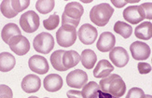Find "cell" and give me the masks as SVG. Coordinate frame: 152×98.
<instances>
[{
  "mask_svg": "<svg viewBox=\"0 0 152 98\" xmlns=\"http://www.w3.org/2000/svg\"><path fill=\"white\" fill-rule=\"evenodd\" d=\"M99 87L103 93L109 94L115 97H121L126 91V84L118 74H112L104 78L99 82Z\"/></svg>",
  "mask_w": 152,
  "mask_h": 98,
  "instance_id": "obj_1",
  "label": "cell"
},
{
  "mask_svg": "<svg viewBox=\"0 0 152 98\" xmlns=\"http://www.w3.org/2000/svg\"><path fill=\"white\" fill-rule=\"evenodd\" d=\"M114 13V9L107 3H101L94 6L90 11V19L98 26H105Z\"/></svg>",
  "mask_w": 152,
  "mask_h": 98,
  "instance_id": "obj_2",
  "label": "cell"
},
{
  "mask_svg": "<svg viewBox=\"0 0 152 98\" xmlns=\"http://www.w3.org/2000/svg\"><path fill=\"white\" fill-rule=\"evenodd\" d=\"M83 12L84 9L80 3L70 2L66 4L62 15V23L72 25L77 28L79 22H80L81 16L83 15Z\"/></svg>",
  "mask_w": 152,
  "mask_h": 98,
  "instance_id": "obj_3",
  "label": "cell"
},
{
  "mask_svg": "<svg viewBox=\"0 0 152 98\" xmlns=\"http://www.w3.org/2000/svg\"><path fill=\"white\" fill-rule=\"evenodd\" d=\"M77 28L72 25L63 24L56 32L57 43L62 47L67 48L74 45L77 40Z\"/></svg>",
  "mask_w": 152,
  "mask_h": 98,
  "instance_id": "obj_4",
  "label": "cell"
},
{
  "mask_svg": "<svg viewBox=\"0 0 152 98\" xmlns=\"http://www.w3.org/2000/svg\"><path fill=\"white\" fill-rule=\"evenodd\" d=\"M33 46L36 51L38 53L48 54L53 50L54 47V38L50 33L42 32L36 36L33 41Z\"/></svg>",
  "mask_w": 152,
  "mask_h": 98,
  "instance_id": "obj_5",
  "label": "cell"
},
{
  "mask_svg": "<svg viewBox=\"0 0 152 98\" xmlns=\"http://www.w3.org/2000/svg\"><path fill=\"white\" fill-rule=\"evenodd\" d=\"M39 16L34 10L24 12L20 18V25L26 33H34L39 27Z\"/></svg>",
  "mask_w": 152,
  "mask_h": 98,
  "instance_id": "obj_6",
  "label": "cell"
},
{
  "mask_svg": "<svg viewBox=\"0 0 152 98\" xmlns=\"http://www.w3.org/2000/svg\"><path fill=\"white\" fill-rule=\"evenodd\" d=\"M130 51L133 58L136 61L147 60L151 53L149 46L142 41H135L132 43L130 46Z\"/></svg>",
  "mask_w": 152,
  "mask_h": 98,
  "instance_id": "obj_7",
  "label": "cell"
},
{
  "mask_svg": "<svg viewBox=\"0 0 152 98\" xmlns=\"http://www.w3.org/2000/svg\"><path fill=\"white\" fill-rule=\"evenodd\" d=\"M10 50L17 55H25L30 50V42L25 37L18 36L11 38L8 43Z\"/></svg>",
  "mask_w": 152,
  "mask_h": 98,
  "instance_id": "obj_8",
  "label": "cell"
},
{
  "mask_svg": "<svg viewBox=\"0 0 152 98\" xmlns=\"http://www.w3.org/2000/svg\"><path fill=\"white\" fill-rule=\"evenodd\" d=\"M88 82L87 73L81 69H76L71 71L66 76V83L69 87L80 89Z\"/></svg>",
  "mask_w": 152,
  "mask_h": 98,
  "instance_id": "obj_9",
  "label": "cell"
},
{
  "mask_svg": "<svg viewBox=\"0 0 152 98\" xmlns=\"http://www.w3.org/2000/svg\"><path fill=\"white\" fill-rule=\"evenodd\" d=\"M123 18L129 23L137 24L146 19V15L140 6H130L123 10Z\"/></svg>",
  "mask_w": 152,
  "mask_h": 98,
  "instance_id": "obj_10",
  "label": "cell"
},
{
  "mask_svg": "<svg viewBox=\"0 0 152 98\" xmlns=\"http://www.w3.org/2000/svg\"><path fill=\"white\" fill-rule=\"evenodd\" d=\"M77 36L81 43L85 45H91L96 40L98 33L94 26L91 25L90 23H85L79 28Z\"/></svg>",
  "mask_w": 152,
  "mask_h": 98,
  "instance_id": "obj_11",
  "label": "cell"
},
{
  "mask_svg": "<svg viewBox=\"0 0 152 98\" xmlns=\"http://www.w3.org/2000/svg\"><path fill=\"white\" fill-rule=\"evenodd\" d=\"M110 61L117 67H124L129 62V54L127 50L122 47H115L110 50Z\"/></svg>",
  "mask_w": 152,
  "mask_h": 98,
  "instance_id": "obj_12",
  "label": "cell"
},
{
  "mask_svg": "<svg viewBox=\"0 0 152 98\" xmlns=\"http://www.w3.org/2000/svg\"><path fill=\"white\" fill-rule=\"evenodd\" d=\"M29 68L37 74L43 75L49 71V63L44 56L41 55H33L28 61Z\"/></svg>",
  "mask_w": 152,
  "mask_h": 98,
  "instance_id": "obj_13",
  "label": "cell"
},
{
  "mask_svg": "<svg viewBox=\"0 0 152 98\" xmlns=\"http://www.w3.org/2000/svg\"><path fill=\"white\" fill-rule=\"evenodd\" d=\"M116 44V37L110 32H104L100 35L96 44V48L101 52L110 51Z\"/></svg>",
  "mask_w": 152,
  "mask_h": 98,
  "instance_id": "obj_14",
  "label": "cell"
},
{
  "mask_svg": "<svg viewBox=\"0 0 152 98\" xmlns=\"http://www.w3.org/2000/svg\"><path fill=\"white\" fill-rule=\"evenodd\" d=\"M41 87V80L38 76L30 74L23 78L22 80V89L27 94L36 93Z\"/></svg>",
  "mask_w": 152,
  "mask_h": 98,
  "instance_id": "obj_15",
  "label": "cell"
},
{
  "mask_svg": "<svg viewBox=\"0 0 152 98\" xmlns=\"http://www.w3.org/2000/svg\"><path fill=\"white\" fill-rule=\"evenodd\" d=\"M43 85L46 91L54 93L63 87V78L58 74H50L44 78Z\"/></svg>",
  "mask_w": 152,
  "mask_h": 98,
  "instance_id": "obj_16",
  "label": "cell"
},
{
  "mask_svg": "<svg viewBox=\"0 0 152 98\" xmlns=\"http://www.w3.org/2000/svg\"><path fill=\"white\" fill-rule=\"evenodd\" d=\"M114 67L110 64L107 60H100L96 64L95 68L94 69V76L97 78H105L111 74V72H113Z\"/></svg>",
  "mask_w": 152,
  "mask_h": 98,
  "instance_id": "obj_17",
  "label": "cell"
},
{
  "mask_svg": "<svg viewBox=\"0 0 152 98\" xmlns=\"http://www.w3.org/2000/svg\"><path fill=\"white\" fill-rule=\"evenodd\" d=\"M18 36H22V31L20 30L16 23H7L1 31V37L3 41L7 44L10 42L11 38Z\"/></svg>",
  "mask_w": 152,
  "mask_h": 98,
  "instance_id": "obj_18",
  "label": "cell"
},
{
  "mask_svg": "<svg viewBox=\"0 0 152 98\" xmlns=\"http://www.w3.org/2000/svg\"><path fill=\"white\" fill-rule=\"evenodd\" d=\"M134 35L139 39L148 40L152 37V23L150 22H143L137 25L134 30Z\"/></svg>",
  "mask_w": 152,
  "mask_h": 98,
  "instance_id": "obj_19",
  "label": "cell"
},
{
  "mask_svg": "<svg viewBox=\"0 0 152 98\" xmlns=\"http://www.w3.org/2000/svg\"><path fill=\"white\" fill-rule=\"evenodd\" d=\"M80 61V55L76 50H64L63 55V64L65 69L73 68Z\"/></svg>",
  "mask_w": 152,
  "mask_h": 98,
  "instance_id": "obj_20",
  "label": "cell"
},
{
  "mask_svg": "<svg viewBox=\"0 0 152 98\" xmlns=\"http://www.w3.org/2000/svg\"><path fill=\"white\" fill-rule=\"evenodd\" d=\"M16 64V60L14 56L9 52L0 53V71L9 72L14 68Z\"/></svg>",
  "mask_w": 152,
  "mask_h": 98,
  "instance_id": "obj_21",
  "label": "cell"
},
{
  "mask_svg": "<svg viewBox=\"0 0 152 98\" xmlns=\"http://www.w3.org/2000/svg\"><path fill=\"white\" fill-rule=\"evenodd\" d=\"M80 61L85 68L91 69L94 68V64L97 61V56L92 50L87 49L82 51V53L80 55Z\"/></svg>",
  "mask_w": 152,
  "mask_h": 98,
  "instance_id": "obj_22",
  "label": "cell"
},
{
  "mask_svg": "<svg viewBox=\"0 0 152 98\" xmlns=\"http://www.w3.org/2000/svg\"><path fill=\"white\" fill-rule=\"evenodd\" d=\"M64 53V50H55L53 53L50 55V63L52 64L54 69L58 71H66L63 64V55Z\"/></svg>",
  "mask_w": 152,
  "mask_h": 98,
  "instance_id": "obj_23",
  "label": "cell"
},
{
  "mask_svg": "<svg viewBox=\"0 0 152 98\" xmlns=\"http://www.w3.org/2000/svg\"><path fill=\"white\" fill-rule=\"evenodd\" d=\"M114 31L117 34L121 35L123 38H129L133 33V27L126 23L118 21L114 25Z\"/></svg>",
  "mask_w": 152,
  "mask_h": 98,
  "instance_id": "obj_24",
  "label": "cell"
},
{
  "mask_svg": "<svg viewBox=\"0 0 152 98\" xmlns=\"http://www.w3.org/2000/svg\"><path fill=\"white\" fill-rule=\"evenodd\" d=\"M54 6L55 1L53 0H38L36 3V9L41 14H46L53 10Z\"/></svg>",
  "mask_w": 152,
  "mask_h": 98,
  "instance_id": "obj_25",
  "label": "cell"
},
{
  "mask_svg": "<svg viewBox=\"0 0 152 98\" xmlns=\"http://www.w3.org/2000/svg\"><path fill=\"white\" fill-rule=\"evenodd\" d=\"M0 10L6 18H13L17 16L18 13L14 10L11 5V0H4L0 5Z\"/></svg>",
  "mask_w": 152,
  "mask_h": 98,
  "instance_id": "obj_26",
  "label": "cell"
},
{
  "mask_svg": "<svg viewBox=\"0 0 152 98\" xmlns=\"http://www.w3.org/2000/svg\"><path fill=\"white\" fill-rule=\"evenodd\" d=\"M98 90H100L99 85L95 81H91L84 85L83 90L81 91V94L83 98H91Z\"/></svg>",
  "mask_w": 152,
  "mask_h": 98,
  "instance_id": "obj_27",
  "label": "cell"
},
{
  "mask_svg": "<svg viewBox=\"0 0 152 98\" xmlns=\"http://www.w3.org/2000/svg\"><path fill=\"white\" fill-rule=\"evenodd\" d=\"M59 23H60V17L57 14H53V15H50L48 19L44 20L43 25L47 30L51 31L57 27L59 25Z\"/></svg>",
  "mask_w": 152,
  "mask_h": 98,
  "instance_id": "obj_28",
  "label": "cell"
},
{
  "mask_svg": "<svg viewBox=\"0 0 152 98\" xmlns=\"http://www.w3.org/2000/svg\"><path fill=\"white\" fill-rule=\"evenodd\" d=\"M11 5L14 10L19 13L28 8V6L30 5V1L29 0H23V1H22V0H11Z\"/></svg>",
  "mask_w": 152,
  "mask_h": 98,
  "instance_id": "obj_29",
  "label": "cell"
},
{
  "mask_svg": "<svg viewBox=\"0 0 152 98\" xmlns=\"http://www.w3.org/2000/svg\"><path fill=\"white\" fill-rule=\"evenodd\" d=\"M145 93L144 91L140 88H132L130 91H128V94L126 95V98H144Z\"/></svg>",
  "mask_w": 152,
  "mask_h": 98,
  "instance_id": "obj_30",
  "label": "cell"
},
{
  "mask_svg": "<svg viewBox=\"0 0 152 98\" xmlns=\"http://www.w3.org/2000/svg\"><path fill=\"white\" fill-rule=\"evenodd\" d=\"M0 98H13L11 89L5 84H0Z\"/></svg>",
  "mask_w": 152,
  "mask_h": 98,
  "instance_id": "obj_31",
  "label": "cell"
},
{
  "mask_svg": "<svg viewBox=\"0 0 152 98\" xmlns=\"http://www.w3.org/2000/svg\"><path fill=\"white\" fill-rule=\"evenodd\" d=\"M140 7L143 9L145 15H146V19H148L151 21L152 19V4L150 3H144L142 5H140Z\"/></svg>",
  "mask_w": 152,
  "mask_h": 98,
  "instance_id": "obj_32",
  "label": "cell"
},
{
  "mask_svg": "<svg viewBox=\"0 0 152 98\" xmlns=\"http://www.w3.org/2000/svg\"><path fill=\"white\" fill-rule=\"evenodd\" d=\"M138 71L140 74H148L151 72V65L148 63H139L138 64Z\"/></svg>",
  "mask_w": 152,
  "mask_h": 98,
  "instance_id": "obj_33",
  "label": "cell"
},
{
  "mask_svg": "<svg viewBox=\"0 0 152 98\" xmlns=\"http://www.w3.org/2000/svg\"><path fill=\"white\" fill-rule=\"evenodd\" d=\"M91 98H118V97H115L113 95H111L109 94H105V93H103L101 90H98L96 93L92 95Z\"/></svg>",
  "mask_w": 152,
  "mask_h": 98,
  "instance_id": "obj_34",
  "label": "cell"
},
{
  "mask_svg": "<svg viewBox=\"0 0 152 98\" xmlns=\"http://www.w3.org/2000/svg\"><path fill=\"white\" fill-rule=\"evenodd\" d=\"M66 95L68 98H83L81 91L76 90H69L66 93Z\"/></svg>",
  "mask_w": 152,
  "mask_h": 98,
  "instance_id": "obj_35",
  "label": "cell"
},
{
  "mask_svg": "<svg viewBox=\"0 0 152 98\" xmlns=\"http://www.w3.org/2000/svg\"><path fill=\"white\" fill-rule=\"evenodd\" d=\"M111 2L117 8H122L128 3L127 0H111Z\"/></svg>",
  "mask_w": 152,
  "mask_h": 98,
  "instance_id": "obj_36",
  "label": "cell"
},
{
  "mask_svg": "<svg viewBox=\"0 0 152 98\" xmlns=\"http://www.w3.org/2000/svg\"><path fill=\"white\" fill-rule=\"evenodd\" d=\"M144 98H152V96L150 94H145V97Z\"/></svg>",
  "mask_w": 152,
  "mask_h": 98,
  "instance_id": "obj_37",
  "label": "cell"
},
{
  "mask_svg": "<svg viewBox=\"0 0 152 98\" xmlns=\"http://www.w3.org/2000/svg\"><path fill=\"white\" fill-rule=\"evenodd\" d=\"M28 98H38V97H37V96H30V97H28Z\"/></svg>",
  "mask_w": 152,
  "mask_h": 98,
  "instance_id": "obj_38",
  "label": "cell"
},
{
  "mask_svg": "<svg viewBox=\"0 0 152 98\" xmlns=\"http://www.w3.org/2000/svg\"><path fill=\"white\" fill-rule=\"evenodd\" d=\"M45 98H49V97H45Z\"/></svg>",
  "mask_w": 152,
  "mask_h": 98,
  "instance_id": "obj_39",
  "label": "cell"
}]
</instances>
